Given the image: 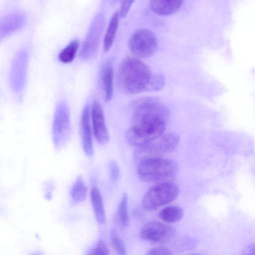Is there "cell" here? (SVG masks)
<instances>
[{
  "instance_id": "obj_1",
  "label": "cell",
  "mask_w": 255,
  "mask_h": 255,
  "mask_svg": "<svg viewBox=\"0 0 255 255\" xmlns=\"http://www.w3.org/2000/svg\"><path fill=\"white\" fill-rule=\"evenodd\" d=\"M132 123L126 133L130 145L141 146L163 134L169 117L167 109L157 99L144 97L132 105Z\"/></svg>"
},
{
  "instance_id": "obj_2",
  "label": "cell",
  "mask_w": 255,
  "mask_h": 255,
  "mask_svg": "<svg viewBox=\"0 0 255 255\" xmlns=\"http://www.w3.org/2000/svg\"><path fill=\"white\" fill-rule=\"evenodd\" d=\"M152 76L149 67L142 60L128 56L120 64L117 78L123 92L135 94L147 91Z\"/></svg>"
},
{
  "instance_id": "obj_3",
  "label": "cell",
  "mask_w": 255,
  "mask_h": 255,
  "mask_svg": "<svg viewBox=\"0 0 255 255\" xmlns=\"http://www.w3.org/2000/svg\"><path fill=\"white\" fill-rule=\"evenodd\" d=\"M137 162V175L144 182L159 181L170 177L175 172V165L171 161L159 156L145 157Z\"/></svg>"
},
{
  "instance_id": "obj_4",
  "label": "cell",
  "mask_w": 255,
  "mask_h": 255,
  "mask_svg": "<svg viewBox=\"0 0 255 255\" xmlns=\"http://www.w3.org/2000/svg\"><path fill=\"white\" fill-rule=\"evenodd\" d=\"M179 193L178 186L171 182L157 184L149 188L142 200L143 208L152 211L174 200Z\"/></svg>"
},
{
  "instance_id": "obj_5",
  "label": "cell",
  "mask_w": 255,
  "mask_h": 255,
  "mask_svg": "<svg viewBox=\"0 0 255 255\" xmlns=\"http://www.w3.org/2000/svg\"><path fill=\"white\" fill-rule=\"evenodd\" d=\"M179 137L175 134L164 132L147 143L136 147L134 158L138 161L142 158L173 150L177 146Z\"/></svg>"
},
{
  "instance_id": "obj_6",
  "label": "cell",
  "mask_w": 255,
  "mask_h": 255,
  "mask_svg": "<svg viewBox=\"0 0 255 255\" xmlns=\"http://www.w3.org/2000/svg\"><path fill=\"white\" fill-rule=\"evenodd\" d=\"M158 40L155 34L145 28L135 31L128 41L130 51L139 58H145L151 56L156 51Z\"/></svg>"
},
{
  "instance_id": "obj_7",
  "label": "cell",
  "mask_w": 255,
  "mask_h": 255,
  "mask_svg": "<svg viewBox=\"0 0 255 255\" xmlns=\"http://www.w3.org/2000/svg\"><path fill=\"white\" fill-rule=\"evenodd\" d=\"M29 55L27 50L21 49L12 59L9 73V84L16 95L21 94L25 86Z\"/></svg>"
},
{
  "instance_id": "obj_8",
  "label": "cell",
  "mask_w": 255,
  "mask_h": 255,
  "mask_svg": "<svg viewBox=\"0 0 255 255\" xmlns=\"http://www.w3.org/2000/svg\"><path fill=\"white\" fill-rule=\"evenodd\" d=\"M104 25L101 14L97 15L93 20L80 52V57L84 60L93 57L98 49Z\"/></svg>"
},
{
  "instance_id": "obj_9",
  "label": "cell",
  "mask_w": 255,
  "mask_h": 255,
  "mask_svg": "<svg viewBox=\"0 0 255 255\" xmlns=\"http://www.w3.org/2000/svg\"><path fill=\"white\" fill-rule=\"evenodd\" d=\"M70 127L69 109L64 102L56 106L52 125V137L54 143L59 146L68 133Z\"/></svg>"
},
{
  "instance_id": "obj_10",
  "label": "cell",
  "mask_w": 255,
  "mask_h": 255,
  "mask_svg": "<svg viewBox=\"0 0 255 255\" xmlns=\"http://www.w3.org/2000/svg\"><path fill=\"white\" fill-rule=\"evenodd\" d=\"M93 132L97 141L101 145L106 144L109 139L104 112L99 101L94 100L91 109Z\"/></svg>"
},
{
  "instance_id": "obj_11",
  "label": "cell",
  "mask_w": 255,
  "mask_h": 255,
  "mask_svg": "<svg viewBox=\"0 0 255 255\" xmlns=\"http://www.w3.org/2000/svg\"><path fill=\"white\" fill-rule=\"evenodd\" d=\"M173 234L172 229L160 222L151 221L140 229L139 235L143 240L154 243L167 241Z\"/></svg>"
},
{
  "instance_id": "obj_12",
  "label": "cell",
  "mask_w": 255,
  "mask_h": 255,
  "mask_svg": "<svg viewBox=\"0 0 255 255\" xmlns=\"http://www.w3.org/2000/svg\"><path fill=\"white\" fill-rule=\"evenodd\" d=\"M26 21L25 14L20 11L6 14L0 17V41L22 28Z\"/></svg>"
},
{
  "instance_id": "obj_13",
  "label": "cell",
  "mask_w": 255,
  "mask_h": 255,
  "mask_svg": "<svg viewBox=\"0 0 255 255\" xmlns=\"http://www.w3.org/2000/svg\"><path fill=\"white\" fill-rule=\"evenodd\" d=\"M90 108L89 105H85L81 117L80 129L83 149L88 156L93 153V146L90 125Z\"/></svg>"
},
{
  "instance_id": "obj_14",
  "label": "cell",
  "mask_w": 255,
  "mask_h": 255,
  "mask_svg": "<svg viewBox=\"0 0 255 255\" xmlns=\"http://www.w3.org/2000/svg\"><path fill=\"white\" fill-rule=\"evenodd\" d=\"M183 0H150V5L154 12L167 15L177 11L182 6Z\"/></svg>"
},
{
  "instance_id": "obj_15",
  "label": "cell",
  "mask_w": 255,
  "mask_h": 255,
  "mask_svg": "<svg viewBox=\"0 0 255 255\" xmlns=\"http://www.w3.org/2000/svg\"><path fill=\"white\" fill-rule=\"evenodd\" d=\"M101 78L104 100L106 102H109L113 94V68L110 61L106 62L103 65Z\"/></svg>"
},
{
  "instance_id": "obj_16",
  "label": "cell",
  "mask_w": 255,
  "mask_h": 255,
  "mask_svg": "<svg viewBox=\"0 0 255 255\" xmlns=\"http://www.w3.org/2000/svg\"><path fill=\"white\" fill-rule=\"evenodd\" d=\"M90 197L92 205L97 221L100 224L106 222V215L103 198L99 190L93 187L90 191Z\"/></svg>"
},
{
  "instance_id": "obj_17",
  "label": "cell",
  "mask_w": 255,
  "mask_h": 255,
  "mask_svg": "<svg viewBox=\"0 0 255 255\" xmlns=\"http://www.w3.org/2000/svg\"><path fill=\"white\" fill-rule=\"evenodd\" d=\"M120 12H115L112 15L104 39V50L105 52L110 50L112 46L119 25Z\"/></svg>"
},
{
  "instance_id": "obj_18",
  "label": "cell",
  "mask_w": 255,
  "mask_h": 255,
  "mask_svg": "<svg viewBox=\"0 0 255 255\" xmlns=\"http://www.w3.org/2000/svg\"><path fill=\"white\" fill-rule=\"evenodd\" d=\"M158 215L159 218L165 222L174 223L182 218L183 211L179 206H169L161 210Z\"/></svg>"
},
{
  "instance_id": "obj_19",
  "label": "cell",
  "mask_w": 255,
  "mask_h": 255,
  "mask_svg": "<svg viewBox=\"0 0 255 255\" xmlns=\"http://www.w3.org/2000/svg\"><path fill=\"white\" fill-rule=\"evenodd\" d=\"M87 188L81 176L77 177L71 190V196L76 203L83 201L86 197Z\"/></svg>"
},
{
  "instance_id": "obj_20",
  "label": "cell",
  "mask_w": 255,
  "mask_h": 255,
  "mask_svg": "<svg viewBox=\"0 0 255 255\" xmlns=\"http://www.w3.org/2000/svg\"><path fill=\"white\" fill-rule=\"evenodd\" d=\"M79 47L77 39L72 40L59 53V61L65 64L72 62L74 59Z\"/></svg>"
},
{
  "instance_id": "obj_21",
  "label": "cell",
  "mask_w": 255,
  "mask_h": 255,
  "mask_svg": "<svg viewBox=\"0 0 255 255\" xmlns=\"http://www.w3.org/2000/svg\"><path fill=\"white\" fill-rule=\"evenodd\" d=\"M117 217L120 224L123 226L126 227L128 224L129 216L128 213V196L124 193L119 203Z\"/></svg>"
},
{
  "instance_id": "obj_22",
  "label": "cell",
  "mask_w": 255,
  "mask_h": 255,
  "mask_svg": "<svg viewBox=\"0 0 255 255\" xmlns=\"http://www.w3.org/2000/svg\"><path fill=\"white\" fill-rule=\"evenodd\" d=\"M110 237L112 246L115 251L119 255H125L126 249L124 242L115 229L110 230Z\"/></svg>"
},
{
  "instance_id": "obj_23",
  "label": "cell",
  "mask_w": 255,
  "mask_h": 255,
  "mask_svg": "<svg viewBox=\"0 0 255 255\" xmlns=\"http://www.w3.org/2000/svg\"><path fill=\"white\" fill-rule=\"evenodd\" d=\"M165 82L164 78L160 74L152 75L147 91H155L161 88Z\"/></svg>"
},
{
  "instance_id": "obj_24",
  "label": "cell",
  "mask_w": 255,
  "mask_h": 255,
  "mask_svg": "<svg viewBox=\"0 0 255 255\" xmlns=\"http://www.w3.org/2000/svg\"><path fill=\"white\" fill-rule=\"evenodd\" d=\"M109 171L111 180L114 183L116 182L120 175V169L117 162L114 160L110 162Z\"/></svg>"
},
{
  "instance_id": "obj_25",
  "label": "cell",
  "mask_w": 255,
  "mask_h": 255,
  "mask_svg": "<svg viewBox=\"0 0 255 255\" xmlns=\"http://www.w3.org/2000/svg\"><path fill=\"white\" fill-rule=\"evenodd\" d=\"M89 254L96 255H109V250L105 242L102 240H100L97 243L95 248Z\"/></svg>"
},
{
  "instance_id": "obj_26",
  "label": "cell",
  "mask_w": 255,
  "mask_h": 255,
  "mask_svg": "<svg viewBox=\"0 0 255 255\" xmlns=\"http://www.w3.org/2000/svg\"><path fill=\"white\" fill-rule=\"evenodd\" d=\"M135 0H123L120 10V15L122 17H125L133 2Z\"/></svg>"
},
{
  "instance_id": "obj_27",
  "label": "cell",
  "mask_w": 255,
  "mask_h": 255,
  "mask_svg": "<svg viewBox=\"0 0 255 255\" xmlns=\"http://www.w3.org/2000/svg\"><path fill=\"white\" fill-rule=\"evenodd\" d=\"M172 253L168 249L162 247L152 248L148 251L147 255H171Z\"/></svg>"
}]
</instances>
